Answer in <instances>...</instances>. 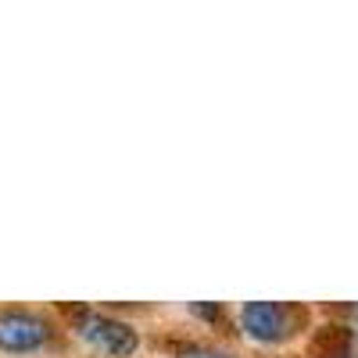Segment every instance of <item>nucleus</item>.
Here are the masks:
<instances>
[{"instance_id":"obj_1","label":"nucleus","mask_w":358,"mask_h":358,"mask_svg":"<svg viewBox=\"0 0 358 358\" xmlns=\"http://www.w3.org/2000/svg\"><path fill=\"white\" fill-rule=\"evenodd\" d=\"M294 319H305V312L301 308H287V305H273V301H251L241 312L244 330L255 341H265V344L283 341L287 334H294Z\"/></svg>"},{"instance_id":"obj_4","label":"nucleus","mask_w":358,"mask_h":358,"mask_svg":"<svg viewBox=\"0 0 358 358\" xmlns=\"http://www.w3.org/2000/svg\"><path fill=\"white\" fill-rule=\"evenodd\" d=\"M351 351V330L348 326H319L312 337V355L315 358H348Z\"/></svg>"},{"instance_id":"obj_6","label":"nucleus","mask_w":358,"mask_h":358,"mask_svg":"<svg viewBox=\"0 0 358 358\" xmlns=\"http://www.w3.org/2000/svg\"><path fill=\"white\" fill-rule=\"evenodd\" d=\"M194 312L204 315V319H219L222 315V308H215V305H194Z\"/></svg>"},{"instance_id":"obj_5","label":"nucleus","mask_w":358,"mask_h":358,"mask_svg":"<svg viewBox=\"0 0 358 358\" xmlns=\"http://www.w3.org/2000/svg\"><path fill=\"white\" fill-rule=\"evenodd\" d=\"M179 358H229V355H222V351H208V348H190V351H183Z\"/></svg>"},{"instance_id":"obj_3","label":"nucleus","mask_w":358,"mask_h":358,"mask_svg":"<svg viewBox=\"0 0 358 358\" xmlns=\"http://www.w3.org/2000/svg\"><path fill=\"white\" fill-rule=\"evenodd\" d=\"M50 326L33 312H0V348L4 351H33L47 344Z\"/></svg>"},{"instance_id":"obj_2","label":"nucleus","mask_w":358,"mask_h":358,"mask_svg":"<svg viewBox=\"0 0 358 358\" xmlns=\"http://www.w3.org/2000/svg\"><path fill=\"white\" fill-rule=\"evenodd\" d=\"M79 337L90 341V344H97L108 355H118V358H126V355L136 351L133 326L118 322V319H108V315H97V312H83L79 315Z\"/></svg>"}]
</instances>
